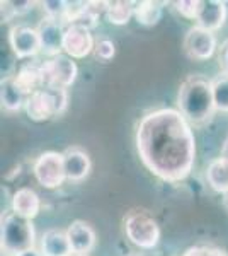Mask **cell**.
Here are the masks:
<instances>
[{
    "mask_svg": "<svg viewBox=\"0 0 228 256\" xmlns=\"http://www.w3.org/2000/svg\"><path fill=\"white\" fill-rule=\"evenodd\" d=\"M138 158L150 174L165 183L184 181L196 164L193 125L176 108H159L140 120L135 132Z\"/></svg>",
    "mask_w": 228,
    "mask_h": 256,
    "instance_id": "1",
    "label": "cell"
},
{
    "mask_svg": "<svg viewBox=\"0 0 228 256\" xmlns=\"http://www.w3.org/2000/svg\"><path fill=\"white\" fill-rule=\"evenodd\" d=\"M177 106L182 116L193 126H203L217 113L211 80L201 74H191L181 82Z\"/></svg>",
    "mask_w": 228,
    "mask_h": 256,
    "instance_id": "2",
    "label": "cell"
},
{
    "mask_svg": "<svg viewBox=\"0 0 228 256\" xmlns=\"http://www.w3.org/2000/svg\"><path fill=\"white\" fill-rule=\"evenodd\" d=\"M38 246V236L32 220L5 212L0 222V248L5 256H19Z\"/></svg>",
    "mask_w": 228,
    "mask_h": 256,
    "instance_id": "3",
    "label": "cell"
},
{
    "mask_svg": "<svg viewBox=\"0 0 228 256\" xmlns=\"http://www.w3.org/2000/svg\"><path fill=\"white\" fill-rule=\"evenodd\" d=\"M124 236L140 250H153L160 242V226L145 208H133L123 218Z\"/></svg>",
    "mask_w": 228,
    "mask_h": 256,
    "instance_id": "4",
    "label": "cell"
},
{
    "mask_svg": "<svg viewBox=\"0 0 228 256\" xmlns=\"http://www.w3.org/2000/svg\"><path fill=\"white\" fill-rule=\"evenodd\" d=\"M68 108V90L67 89H39L27 96L26 111L27 118L36 123H44L58 118Z\"/></svg>",
    "mask_w": 228,
    "mask_h": 256,
    "instance_id": "5",
    "label": "cell"
},
{
    "mask_svg": "<svg viewBox=\"0 0 228 256\" xmlns=\"http://www.w3.org/2000/svg\"><path fill=\"white\" fill-rule=\"evenodd\" d=\"M41 74H43L44 89H68L75 84L78 76V67L65 53L53 58L41 62Z\"/></svg>",
    "mask_w": 228,
    "mask_h": 256,
    "instance_id": "6",
    "label": "cell"
},
{
    "mask_svg": "<svg viewBox=\"0 0 228 256\" xmlns=\"http://www.w3.org/2000/svg\"><path fill=\"white\" fill-rule=\"evenodd\" d=\"M32 174L44 190L60 188L67 181L63 152L46 150L39 154L32 164Z\"/></svg>",
    "mask_w": 228,
    "mask_h": 256,
    "instance_id": "7",
    "label": "cell"
},
{
    "mask_svg": "<svg viewBox=\"0 0 228 256\" xmlns=\"http://www.w3.org/2000/svg\"><path fill=\"white\" fill-rule=\"evenodd\" d=\"M182 48H184V53L191 60L205 62L215 55V52L218 48V40L215 36V32L200 26H193L186 32Z\"/></svg>",
    "mask_w": 228,
    "mask_h": 256,
    "instance_id": "8",
    "label": "cell"
},
{
    "mask_svg": "<svg viewBox=\"0 0 228 256\" xmlns=\"http://www.w3.org/2000/svg\"><path fill=\"white\" fill-rule=\"evenodd\" d=\"M9 46L19 60H31L41 53V41L36 28L31 26H19L10 28L9 31Z\"/></svg>",
    "mask_w": 228,
    "mask_h": 256,
    "instance_id": "9",
    "label": "cell"
},
{
    "mask_svg": "<svg viewBox=\"0 0 228 256\" xmlns=\"http://www.w3.org/2000/svg\"><path fill=\"white\" fill-rule=\"evenodd\" d=\"M95 43L92 31L80 24H70L65 30L63 38V53L73 60H82L94 53Z\"/></svg>",
    "mask_w": 228,
    "mask_h": 256,
    "instance_id": "10",
    "label": "cell"
},
{
    "mask_svg": "<svg viewBox=\"0 0 228 256\" xmlns=\"http://www.w3.org/2000/svg\"><path fill=\"white\" fill-rule=\"evenodd\" d=\"M38 34H39V41H41V52L48 56V58H53V56H58L63 53V38H65V26L63 22L49 18H43L38 24Z\"/></svg>",
    "mask_w": 228,
    "mask_h": 256,
    "instance_id": "11",
    "label": "cell"
},
{
    "mask_svg": "<svg viewBox=\"0 0 228 256\" xmlns=\"http://www.w3.org/2000/svg\"><path fill=\"white\" fill-rule=\"evenodd\" d=\"M65 160V172H67V181L72 183H80L92 171V159L85 148L72 146L63 150Z\"/></svg>",
    "mask_w": 228,
    "mask_h": 256,
    "instance_id": "12",
    "label": "cell"
},
{
    "mask_svg": "<svg viewBox=\"0 0 228 256\" xmlns=\"http://www.w3.org/2000/svg\"><path fill=\"white\" fill-rule=\"evenodd\" d=\"M70 244H72L73 253L89 254L97 244V234L94 227L85 220H72L67 229Z\"/></svg>",
    "mask_w": 228,
    "mask_h": 256,
    "instance_id": "13",
    "label": "cell"
},
{
    "mask_svg": "<svg viewBox=\"0 0 228 256\" xmlns=\"http://www.w3.org/2000/svg\"><path fill=\"white\" fill-rule=\"evenodd\" d=\"M227 18H228L227 2H222V0H201L196 26L215 32L225 26Z\"/></svg>",
    "mask_w": 228,
    "mask_h": 256,
    "instance_id": "14",
    "label": "cell"
},
{
    "mask_svg": "<svg viewBox=\"0 0 228 256\" xmlns=\"http://www.w3.org/2000/svg\"><path fill=\"white\" fill-rule=\"evenodd\" d=\"M10 208L19 217H24L27 220H34L41 212V198L32 188L22 186L15 190L12 195Z\"/></svg>",
    "mask_w": 228,
    "mask_h": 256,
    "instance_id": "15",
    "label": "cell"
},
{
    "mask_svg": "<svg viewBox=\"0 0 228 256\" xmlns=\"http://www.w3.org/2000/svg\"><path fill=\"white\" fill-rule=\"evenodd\" d=\"M38 248L43 251L44 256H72L73 254L67 230L56 229V227L44 230L43 236L39 239Z\"/></svg>",
    "mask_w": 228,
    "mask_h": 256,
    "instance_id": "16",
    "label": "cell"
},
{
    "mask_svg": "<svg viewBox=\"0 0 228 256\" xmlns=\"http://www.w3.org/2000/svg\"><path fill=\"white\" fill-rule=\"evenodd\" d=\"M0 101H2V108L7 113H17L26 106L27 94L15 84L14 77L7 76L3 77L2 84H0Z\"/></svg>",
    "mask_w": 228,
    "mask_h": 256,
    "instance_id": "17",
    "label": "cell"
},
{
    "mask_svg": "<svg viewBox=\"0 0 228 256\" xmlns=\"http://www.w3.org/2000/svg\"><path fill=\"white\" fill-rule=\"evenodd\" d=\"M15 84L19 86L27 96H31L32 92L43 88V74H41V62L36 64V62H27V64L20 65L17 68V72L12 74Z\"/></svg>",
    "mask_w": 228,
    "mask_h": 256,
    "instance_id": "18",
    "label": "cell"
},
{
    "mask_svg": "<svg viewBox=\"0 0 228 256\" xmlns=\"http://www.w3.org/2000/svg\"><path fill=\"white\" fill-rule=\"evenodd\" d=\"M205 174L213 192L220 193V195H228V159L220 156V158L210 160Z\"/></svg>",
    "mask_w": 228,
    "mask_h": 256,
    "instance_id": "19",
    "label": "cell"
},
{
    "mask_svg": "<svg viewBox=\"0 0 228 256\" xmlns=\"http://www.w3.org/2000/svg\"><path fill=\"white\" fill-rule=\"evenodd\" d=\"M164 4L160 2H153V0H142V2H136L135 6V20L140 26L145 28H152L162 20L164 16Z\"/></svg>",
    "mask_w": 228,
    "mask_h": 256,
    "instance_id": "20",
    "label": "cell"
},
{
    "mask_svg": "<svg viewBox=\"0 0 228 256\" xmlns=\"http://www.w3.org/2000/svg\"><path fill=\"white\" fill-rule=\"evenodd\" d=\"M135 6L136 2H131V0H113V2H107L106 19L111 24H114V26H124L135 16Z\"/></svg>",
    "mask_w": 228,
    "mask_h": 256,
    "instance_id": "21",
    "label": "cell"
},
{
    "mask_svg": "<svg viewBox=\"0 0 228 256\" xmlns=\"http://www.w3.org/2000/svg\"><path fill=\"white\" fill-rule=\"evenodd\" d=\"M211 89H213L217 111L228 113V74L220 72L217 77H213L211 79Z\"/></svg>",
    "mask_w": 228,
    "mask_h": 256,
    "instance_id": "22",
    "label": "cell"
},
{
    "mask_svg": "<svg viewBox=\"0 0 228 256\" xmlns=\"http://www.w3.org/2000/svg\"><path fill=\"white\" fill-rule=\"evenodd\" d=\"M44 10V18L60 20V22L67 24V16H68V2L65 0H46L41 2Z\"/></svg>",
    "mask_w": 228,
    "mask_h": 256,
    "instance_id": "23",
    "label": "cell"
},
{
    "mask_svg": "<svg viewBox=\"0 0 228 256\" xmlns=\"http://www.w3.org/2000/svg\"><path fill=\"white\" fill-rule=\"evenodd\" d=\"M36 6V2H2V16L5 20H9L14 16H22L27 14L29 10H32V7Z\"/></svg>",
    "mask_w": 228,
    "mask_h": 256,
    "instance_id": "24",
    "label": "cell"
},
{
    "mask_svg": "<svg viewBox=\"0 0 228 256\" xmlns=\"http://www.w3.org/2000/svg\"><path fill=\"white\" fill-rule=\"evenodd\" d=\"M176 10L181 18L188 20H196L198 14H200L201 0H179V2H174Z\"/></svg>",
    "mask_w": 228,
    "mask_h": 256,
    "instance_id": "25",
    "label": "cell"
},
{
    "mask_svg": "<svg viewBox=\"0 0 228 256\" xmlns=\"http://www.w3.org/2000/svg\"><path fill=\"white\" fill-rule=\"evenodd\" d=\"M94 55L97 60L101 62H109L113 60L116 56V44L114 41L107 40V38H102L95 43V50H94Z\"/></svg>",
    "mask_w": 228,
    "mask_h": 256,
    "instance_id": "26",
    "label": "cell"
},
{
    "mask_svg": "<svg viewBox=\"0 0 228 256\" xmlns=\"http://www.w3.org/2000/svg\"><path fill=\"white\" fill-rule=\"evenodd\" d=\"M182 256H228V251L218 246H191Z\"/></svg>",
    "mask_w": 228,
    "mask_h": 256,
    "instance_id": "27",
    "label": "cell"
},
{
    "mask_svg": "<svg viewBox=\"0 0 228 256\" xmlns=\"http://www.w3.org/2000/svg\"><path fill=\"white\" fill-rule=\"evenodd\" d=\"M220 64H222V72L228 74V44L223 48V53L220 56Z\"/></svg>",
    "mask_w": 228,
    "mask_h": 256,
    "instance_id": "28",
    "label": "cell"
},
{
    "mask_svg": "<svg viewBox=\"0 0 228 256\" xmlns=\"http://www.w3.org/2000/svg\"><path fill=\"white\" fill-rule=\"evenodd\" d=\"M19 256H44V254H43V251H41L39 248L36 246V248H32V250L24 251V253H22V254H19Z\"/></svg>",
    "mask_w": 228,
    "mask_h": 256,
    "instance_id": "29",
    "label": "cell"
},
{
    "mask_svg": "<svg viewBox=\"0 0 228 256\" xmlns=\"http://www.w3.org/2000/svg\"><path fill=\"white\" fill-rule=\"evenodd\" d=\"M223 158L225 159H228V140H227V144H225V147H223Z\"/></svg>",
    "mask_w": 228,
    "mask_h": 256,
    "instance_id": "30",
    "label": "cell"
},
{
    "mask_svg": "<svg viewBox=\"0 0 228 256\" xmlns=\"http://www.w3.org/2000/svg\"><path fill=\"white\" fill-rule=\"evenodd\" d=\"M72 256H89V254H78V253H73Z\"/></svg>",
    "mask_w": 228,
    "mask_h": 256,
    "instance_id": "31",
    "label": "cell"
},
{
    "mask_svg": "<svg viewBox=\"0 0 228 256\" xmlns=\"http://www.w3.org/2000/svg\"><path fill=\"white\" fill-rule=\"evenodd\" d=\"M128 256H136V254H128Z\"/></svg>",
    "mask_w": 228,
    "mask_h": 256,
    "instance_id": "32",
    "label": "cell"
},
{
    "mask_svg": "<svg viewBox=\"0 0 228 256\" xmlns=\"http://www.w3.org/2000/svg\"><path fill=\"white\" fill-rule=\"evenodd\" d=\"M227 204H228V195H227Z\"/></svg>",
    "mask_w": 228,
    "mask_h": 256,
    "instance_id": "33",
    "label": "cell"
}]
</instances>
